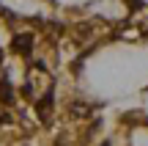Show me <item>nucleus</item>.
I'll return each instance as SVG.
<instances>
[{
    "mask_svg": "<svg viewBox=\"0 0 148 146\" xmlns=\"http://www.w3.org/2000/svg\"><path fill=\"white\" fill-rule=\"evenodd\" d=\"M16 50H19V53H27V50H30V36H19L16 39Z\"/></svg>",
    "mask_w": 148,
    "mask_h": 146,
    "instance_id": "1",
    "label": "nucleus"
},
{
    "mask_svg": "<svg viewBox=\"0 0 148 146\" xmlns=\"http://www.w3.org/2000/svg\"><path fill=\"white\" fill-rule=\"evenodd\" d=\"M104 146H107V143H104Z\"/></svg>",
    "mask_w": 148,
    "mask_h": 146,
    "instance_id": "2",
    "label": "nucleus"
}]
</instances>
